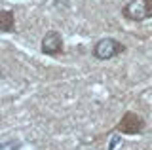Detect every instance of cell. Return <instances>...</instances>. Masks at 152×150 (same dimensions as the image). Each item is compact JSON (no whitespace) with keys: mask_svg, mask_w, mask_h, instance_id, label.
I'll list each match as a JSON object with an SVG mask.
<instances>
[{"mask_svg":"<svg viewBox=\"0 0 152 150\" xmlns=\"http://www.w3.org/2000/svg\"><path fill=\"white\" fill-rule=\"evenodd\" d=\"M126 44H122L120 40L112 38V36H104V38L97 40L91 48V55L97 61H110L118 55L126 53Z\"/></svg>","mask_w":152,"mask_h":150,"instance_id":"obj_1","label":"cell"},{"mask_svg":"<svg viewBox=\"0 0 152 150\" xmlns=\"http://www.w3.org/2000/svg\"><path fill=\"white\" fill-rule=\"evenodd\" d=\"M122 17L131 23L152 19V0H129L122 6Z\"/></svg>","mask_w":152,"mask_h":150,"instance_id":"obj_2","label":"cell"},{"mask_svg":"<svg viewBox=\"0 0 152 150\" xmlns=\"http://www.w3.org/2000/svg\"><path fill=\"white\" fill-rule=\"evenodd\" d=\"M146 129V122L141 114L133 110H127L122 114L120 122L114 125V131L116 133H122V135H141L142 131Z\"/></svg>","mask_w":152,"mask_h":150,"instance_id":"obj_3","label":"cell"},{"mask_svg":"<svg viewBox=\"0 0 152 150\" xmlns=\"http://www.w3.org/2000/svg\"><path fill=\"white\" fill-rule=\"evenodd\" d=\"M40 51L48 57H57L65 51V40H63V34L59 31L51 29L48 31L44 36H42V42H40Z\"/></svg>","mask_w":152,"mask_h":150,"instance_id":"obj_4","label":"cell"},{"mask_svg":"<svg viewBox=\"0 0 152 150\" xmlns=\"http://www.w3.org/2000/svg\"><path fill=\"white\" fill-rule=\"evenodd\" d=\"M15 32V12L0 10V34H12Z\"/></svg>","mask_w":152,"mask_h":150,"instance_id":"obj_5","label":"cell"}]
</instances>
